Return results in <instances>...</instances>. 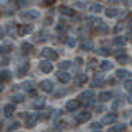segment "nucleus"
Returning a JSON list of instances; mask_svg holds the SVG:
<instances>
[{
  "label": "nucleus",
  "mask_w": 132,
  "mask_h": 132,
  "mask_svg": "<svg viewBox=\"0 0 132 132\" xmlns=\"http://www.w3.org/2000/svg\"><path fill=\"white\" fill-rule=\"evenodd\" d=\"M41 55H43V58H46L47 61H55L57 58H58V54L54 51V49H43L41 51Z\"/></svg>",
  "instance_id": "obj_1"
},
{
  "label": "nucleus",
  "mask_w": 132,
  "mask_h": 132,
  "mask_svg": "<svg viewBox=\"0 0 132 132\" xmlns=\"http://www.w3.org/2000/svg\"><path fill=\"white\" fill-rule=\"evenodd\" d=\"M39 88H41L44 93H52V91H54V82L49 80V79L41 80V82H39Z\"/></svg>",
  "instance_id": "obj_2"
},
{
  "label": "nucleus",
  "mask_w": 132,
  "mask_h": 132,
  "mask_svg": "<svg viewBox=\"0 0 132 132\" xmlns=\"http://www.w3.org/2000/svg\"><path fill=\"white\" fill-rule=\"evenodd\" d=\"M79 99H80L82 102H91L93 99H94V91H93V90H85V91H82L80 96H79Z\"/></svg>",
  "instance_id": "obj_3"
},
{
  "label": "nucleus",
  "mask_w": 132,
  "mask_h": 132,
  "mask_svg": "<svg viewBox=\"0 0 132 132\" xmlns=\"http://www.w3.org/2000/svg\"><path fill=\"white\" fill-rule=\"evenodd\" d=\"M91 118V113L88 112V110H85V112H79L77 115H76V123H87L88 120Z\"/></svg>",
  "instance_id": "obj_4"
},
{
  "label": "nucleus",
  "mask_w": 132,
  "mask_h": 132,
  "mask_svg": "<svg viewBox=\"0 0 132 132\" xmlns=\"http://www.w3.org/2000/svg\"><path fill=\"white\" fill-rule=\"evenodd\" d=\"M21 16L24 19H38L39 18V11L36 10H27V11H22Z\"/></svg>",
  "instance_id": "obj_5"
},
{
  "label": "nucleus",
  "mask_w": 132,
  "mask_h": 132,
  "mask_svg": "<svg viewBox=\"0 0 132 132\" xmlns=\"http://www.w3.org/2000/svg\"><path fill=\"white\" fill-rule=\"evenodd\" d=\"M36 121H38V115H36V113H30V115H27V121H25V127H28V129H31V127H35Z\"/></svg>",
  "instance_id": "obj_6"
},
{
  "label": "nucleus",
  "mask_w": 132,
  "mask_h": 132,
  "mask_svg": "<svg viewBox=\"0 0 132 132\" xmlns=\"http://www.w3.org/2000/svg\"><path fill=\"white\" fill-rule=\"evenodd\" d=\"M39 69L44 72V74H49V72H52V69H54V64L51 63V61H41V64H39Z\"/></svg>",
  "instance_id": "obj_7"
},
{
  "label": "nucleus",
  "mask_w": 132,
  "mask_h": 132,
  "mask_svg": "<svg viewBox=\"0 0 132 132\" xmlns=\"http://www.w3.org/2000/svg\"><path fill=\"white\" fill-rule=\"evenodd\" d=\"M14 104L13 102H10V104H5V107H3V115L6 118H11L13 115H14Z\"/></svg>",
  "instance_id": "obj_8"
},
{
  "label": "nucleus",
  "mask_w": 132,
  "mask_h": 132,
  "mask_svg": "<svg viewBox=\"0 0 132 132\" xmlns=\"http://www.w3.org/2000/svg\"><path fill=\"white\" fill-rule=\"evenodd\" d=\"M21 88L24 90V91H27V93H35V84L33 82H30V80H27V82H24V84L21 85Z\"/></svg>",
  "instance_id": "obj_9"
},
{
  "label": "nucleus",
  "mask_w": 132,
  "mask_h": 132,
  "mask_svg": "<svg viewBox=\"0 0 132 132\" xmlns=\"http://www.w3.org/2000/svg\"><path fill=\"white\" fill-rule=\"evenodd\" d=\"M31 30H33V25H30V24L21 25V27L18 28V35H19V36H24V35H27V33H30Z\"/></svg>",
  "instance_id": "obj_10"
},
{
  "label": "nucleus",
  "mask_w": 132,
  "mask_h": 132,
  "mask_svg": "<svg viewBox=\"0 0 132 132\" xmlns=\"http://www.w3.org/2000/svg\"><path fill=\"white\" fill-rule=\"evenodd\" d=\"M80 105V101H77V99H74V101H69L68 104H66V112H76Z\"/></svg>",
  "instance_id": "obj_11"
},
{
  "label": "nucleus",
  "mask_w": 132,
  "mask_h": 132,
  "mask_svg": "<svg viewBox=\"0 0 132 132\" xmlns=\"http://www.w3.org/2000/svg\"><path fill=\"white\" fill-rule=\"evenodd\" d=\"M44 105H46V99L44 97H36L35 101H33V109L35 110H41V109H44Z\"/></svg>",
  "instance_id": "obj_12"
},
{
  "label": "nucleus",
  "mask_w": 132,
  "mask_h": 132,
  "mask_svg": "<svg viewBox=\"0 0 132 132\" xmlns=\"http://www.w3.org/2000/svg\"><path fill=\"white\" fill-rule=\"evenodd\" d=\"M57 79L61 82V84H68V82L71 80V74H68V72H64V71H60L58 74H57Z\"/></svg>",
  "instance_id": "obj_13"
},
{
  "label": "nucleus",
  "mask_w": 132,
  "mask_h": 132,
  "mask_svg": "<svg viewBox=\"0 0 132 132\" xmlns=\"http://www.w3.org/2000/svg\"><path fill=\"white\" fill-rule=\"evenodd\" d=\"M74 84H77V85L87 84V74H82V72L76 74V76H74Z\"/></svg>",
  "instance_id": "obj_14"
},
{
  "label": "nucleus",
  "mask_w": 132,
  "mask_h": 132,
  "mask_svg": "<svg viewBox=\"0 0 132 132\" xmlns=\"http://www.w3.org/2000/svg\"><path fill=\"white\" fill-rule=\"evenodd\" d=\"M110 99H113V93L112 91H102V93H99V101H101V102H107V101H110Z\"/></svg>",
  "instance_id": "obj_15"
},
{
  "label": "nucleus",
  "mask_w": 132,
  "mask_h": 132,
  "mask_svg": "<svg viewBox=\"0 0 132 132\" xmlns=\"http://www.w3.org/2000/svg\"><path fill=\"white\" fill-rule=\"evenodd\" d=\"M117 121V113H109V115H105V117L102 118V124H112V123H115Z\"/></svg>",
  "instance_id": "obj_16"
},
{
  "label": "nucleus",
  "mask_w": 132,
  "mask_h": 132,
  "mask_svg": "<svg viewBox=\"0 0 132 132\" xmlns=\"http://www.w3.org/2000/svg\"><path fill=\"white\" fill-rule=\"evenodd\" d=\"M27 71H28V63H22V64H19V68L16 69V76H18V77H22Z\"/></svg>",
  "instance_id": "obj_17"
},
{
  "label": "nucleus",
  "mask_w": 132,
  "mask_h": 132,
  "mask_svg": "<svg viewBox=\"0 0 132 132\" xmlns=\"http://www.w3.org/2000/svg\"><path fill=\"white\" fill-rule=\"evenodd\" d=\"M58 11H60L63 16H74V13H76L72 8H69V6H64V5H61V6L58 8Z\"/></svg>",
  "instance_id": "obj_18"
},
{
  "label": "nucleus",
  "mask_w": 132,
  "mask_h": 132,
  "mask_svg": "<svg viewBox=\"0 0 132 132\" xmlns=\"http://www.w3.org/2000/svg\"><path fill=\"white\" fill-rule=\"evenodd\" d=\"M126 130V124H113L107 129V132H123Z\"/></svg>",
  "instance_id": "obj_19"
},
{
  "label": "nucleus",
  "mask_w": 132,
  "mask_h": 132,
  "mask_svg": "<svg viewBox=\"0 0 132 132\" xmlns=\"http://www.w3.org/2000/svg\"><path fill=\"white\" fill-rule=\"evenodd\" d=\"M104 14L107 16V18H117V16L120 14V11L117 8H107V10H104Z\"/></svg>",
  "instance_id": "obj_20"
},
{
  "label": "nucleus",
  "mask_w": 132,
  "mask_h": 132,
  "mask_svg": "<svg viewBox=\"0 0 132 132\" xmlns=\"http://www.w3.org/2000/svg\"><path fill=\"white\" fill-rule=\"evenodd\" d=\"M80 49L82 51H91L93 49V41L91 39H84L82 44H80Z\"/></svg>",
  "instance_id": "obj_21"
},
{
  "label": "nucleus",
  "mask_w": 132,
  "mask_h": 132,
  "mask_svg": "<svg viewBox=\"0 0 132 132\" xmlns=\"http://www.w3.org/2000/svg\"><path fill=\"white\" fill-rule=\"evenodd\" d=\"M126 41H127V38H126V36H115L112 43H113L115 46H124V44H126Z\"/></svg>",
  "instance_id": "obj_22"
},
{
  "label": "nucleus",
  "mask_w": 132,
  "mask_h": 132,
  "mask_svg": "<svg viewBox=\"0 0 132 132\" xmlns=\"http://www.w3.org/2000/svg\"><path fill=\"white\" fill-rule=\"evenodd\" d=\"M46 35H47V33H46L44 30H41V31H38V33H36V35H35V41H36V43H41V41H46V39H47V36H46Z\"/></svg>",
  "instance_id": "obj_23"
},
{
  "label": "nucleus",
  "mask_w": 132,
  "mask_h": 132,
  "mask_svg": "<svg viewBox=\"0 0 132 132\" xmlns=\"http://www.w3.org/2000/svg\"><path fill=\"white\" fill-rule=\"evenodd\" d=\"M0 79H2V82H10L11 80V72L8 69H3L0 72Z\"/></svg>",
  "instance_id": "obj_24"
},
{
  "label": "nucleus",
  "mask_w": 132,
  "mask_h": 132,
  "mask_svg": "<svg viewBox=\"0 0 132 132\" xmlns=\"http://www.w3.org/2000/svg\"><path fill=\"white\" fill-rule=\"evenodd\" d=\"M102 79H104V74H96L94 79H93V82H91V85H93V87L101 85V84H102Z\"/></svg>",
  "instance_id": "obj_25"
},
{
  "label": "nucleus",
  "mask_w": 132,
  "mask_h": 132,
  "mask_svg": "<svg viewBox=\"0 0 132 132\" xmlns=\"http://www.w3.org/2000/svg\"><path fill=\"white\" fill-rule=\"evenodd\" d=\"M99 68H101V71H109V69L113 68V63H112V61H101Z\"/></svg>",
  "instance_id": "obj_26"
},
{
  "label": "nucleus",
  "mask_w": 132,
  "mask_h": 132,
  "mask_svg": "<svg viewBox=\"0 0 132 132\" xmlns=\"http://www.w3.org/2000/svg\"><path fill=\"white\" fill-rule=\"evenodd\" d=\"M129 76H130V72L126 71V69H118V71H117V77H118V79H126V80H127Z\"/></svg>",
  "instance_id": "obj_27"
},
{
  "label": "nucleus",
  "mask_w": 132,
  "mask_h": 132,
  "mask_svg": "<svg viewBox=\"0 0 132 132\" xmlns=\"http://www.w3.org/2000/svg\"><path fill=\"white\" fill-rule=\"evenodd\" d=\"M11 49H13L11 44H3V46H0V55H5V54L11 52Z\"/></svg>",
  "instance_id": "obj_28"
},
{
  "label": "nucleus",
  "mask_w": 132,
  "mask_h": 132,
  "mask_svg": "<svg viewBox=\"0 0 132 132\" xmlns=\"http://www.w3.org/2000/svg\"><path fill=\"white\" fill-rule=\"evenodd\" d=\"M97 31H99V33H109V27H107L104 22L99 21V22H97Z\"/></svg>",
  "instance_id": "obj_29"
},
{
  "label": "nucleus",
  "mask_w": 132,
  "mask_h": 132,
  "mask_svg": "<svg viewBox=\"0 0 132 132\" xmlns=\"http://www.w3.org/2000/svg\"><path fill=\"white\" fill-rule=\"evenodd\" d=\"M96 54H97V55H102V57H107V55H110V49H107V47L96 49Z\"/></svg>",
  "instance_id": "obj_30"
},
{
  "label": "nucleus",
  "mask_w": 132,
  "mask_h": 132,
  "mask_svg": "<svg viewBox=\"0 0 132 132\" xmlns=\"http://www.w3.org/2000/svg\"><path fill=\"white\" fill-rule=\"evenodd\" d=\"M104 10V6L101 5V3H93L91 6H90V11L91 13H99V11H102Z\"/></svg>",
  "instance_id": "obj_31"
},
{
  "label": "nucleus",
  "mask_w": 132,
  "mask_h": 132,
  "mask_svg": "<svg viewBox=\"0 0 132 132\" xmlns=\"http://www.w3.org/2000/svg\"><path fill=\"white\" fill-rule=\"evenodd\" d=\"M71 66H72V63H71V61H60V63H58L60 71H61V69H63V71H64V69H69Z\"/></svg>",
  "instance_id": "obj_32"
},
{
  "label": "nucleus",
  "mask_w": 132,
  "mask_h": 132,
  "mask_svg": "<svg viewBox=\"0 0 132 132\" xmlns=\"http://www.w3.org/2000/svg\"><path fill=\"white\" fill-rule=\"evenodd\" d=\"M24 101V94H11V102H22Z\"/></svg>",
  "instance_id": "obj_33"
},
{
  "label": "nucleus",
  "mask_w": 132,
  "mask_h": 132,
  "mask_svg": "<svg viewBox=\"0 0 132 132\" xmlns=\"http://www.w3.org/2000/svg\"><path fill=\"white\" fill-rule=\"evenodd\" d=\"M127 60H129V57H127L126 54H123V55H118V57H117V61H118V63H121V64L127 63Z\"/></svg>",
  "instance_id": "obj_34"
},
{
  "label": "nucleus",
  "mask_w": 132,
  "mask_h": 132,
  "mask_svg": "<svg viewBox=\"0 0 132 132\" xmlns=\"http://www.w3.org/2000/svg\"><path fill=\"white\" fill-rule=\"evenodd\" d=\"M124 88H126L127 91H132V79L124 80Z\"/></svg>",
  "instance_id": "obj_35"
},
{
  "label": "nucleus",
  "mask_w": 132,
  "mask_h": 132,
  "mask_svg": "<svg viewBox=\"0 0 132 132\" xmlns=\"http://www.w3.org/2000/svg\"><path fill=\"white\" fill-rule=\"evenodd\" d=\"M66 93H68V90H66V88H60V90H58L54 96H55V97H61V96H64Z\"/></svg>",
  "instance_id": "obj_36"
},
{
  "label": "nucleus",
  "mask_w": 132,
  "mask_h": 132,
  "mask_svg": "<svg viewBox=\"0 0 132 132\" xmlns=\"http://www.w3.org/2000/svg\"><path fill=\"white\" fill-rule=\"evenodd\" d=\"M21 47H22L24 52H30V51H31V44H30V43H22Z\"/></svg>",
  "instance_id": "obj_37"
},
{
  "label": "nucleus",
  "mask_w": 132,
  "mask_h": 132,
  "mask_svg": "<svg viewBox=\"0 0 132 132\" xmlns=\"http://www.w3.org/2000/svg\"><path fill=\"white\" fill-rule=\"evenodd\" d=\"M19 126H21V123H19V121H14V123H11V124L8 126V130H16Z\"/></svg>",
  "instance_id": "obj_38"
},
{
  "label": "nucleus",
  "mask_w": 132,
  "mask_h": 132,
  "mask_svg": "<svg viewBox=\"0 0 132 132\" xmlns=\"http://www.w3.org/2000/svg\"><path fill=\"white\" fill-rule=\"evenodd\" d=\"M101 126H102V123H93L91 124V129L93 130H101Z\"/></svg>",
  "instance_id": "obj_39"
},
{
  "label": "nucleus",
  "mask_w": 132,
  "mask_h": 132,
  "mask_svg": "<svg viewBox=\"0 0 132 132\" xmlns=\"http://www.w3.org/2000/svg\"><path fill=\"white\" fill-rule=\"evenodd\" d=\"M94 66H96V60H88V64H87V68H88V69H93Z\"/></svg>",
  "instance_id": "obj_40"
},
{
  "label": "nucleus",
  "mask_w": 132,
  "mask_h": 132,
  "mask_svg": "<svg viewBox=\"0 0 132 132\" xmlns=\"http://www.w3.org/2000/svg\"><path fill=\"white\" fill-rule=\"evenodd\" d=\"M104 110H105V107H104L102 104H101V105H96V107H94V112H96V113H101V112H104Z\"/></svg>",
  "instance_id": "obj_41"
},
{
  "label": "nucleus",
  "mask_w": 132,
  "mask_h": 132,
  "mask_svg": "<svg viewBox=\"0 0 132 132\" xmlns=\"http://www.w3.org/2000/svg\"><path fill=\"white\" fill-rule=\"evenodd\" d=\"M123 102H124V99H118V101H115V102H113V109H118Z\"/></svg>",
  "instance_id": "obj_42"
},
{
  "label": "nucleus",
  "mask_w": 132,
  "mask_h": 132,
  "mask_svg": "<svg viewBox=\"0 0 132 132\" xmlns=\"http://www.w3.org/2000/svg\"><path fill=\"white\" fill-rule=\"evenodd\" d=\"M14 30H16V22H11V24L8 25V31H10V33H14Z\"/></svg>",
  "instance_id": "obj_43"
},
{
  "label": "nucleus",
  "mask_w": 132,
  "mask_h": 132,
  "mask_svg": "<svg viewBox=\"0 0 132 132\" xmlns=\"http://www.w3.org/2000/svg\"><path fill=\"white\" fill-rule=\"evenodd\" d=\"M64 126H66V123H64V121H57L55 129H60V127H64Z\"/></svg>",
  "instance_id": "obj_44"
},
{
  "label": "nucleus",
  "mask_w": 132,
  "mask_h": 132,
  "mask_svg": "<svg viewBox=\"0 0 132 132\" xmlns=\"http://www.w3.org/2000/svg\"><path fill=\"white\" fill-rule=\"evenodd\" d=\"M124 6H132V0H121Z\"/></svg>",
  "instance_id": "obj_45"
},
{
  "label": "nucleus",
  "mask_w": 132,
  "mask_h": 132,
  "mask_svg": "<svg viewBox=\"0 0 132 132\" xmlns=\"http://www.w3.org/2000/svg\"><path fill=\"white\" fill-rule=\"evenodd\" d=\"M123 27H124V24H123V22H120L117 27H115V31H120V30H123Z\"/></svg>",
  "instance_id": "obj_46"
},
{
  "label": "nucleus",
  "mask_w": 132,
  "mask_h": 132,
  "mask_svg": "<svg viewBox=\"0 0 132 132\" xmlns=\"http://www.w3.org/2000/svg\"><path fill=\"white\" fill-rule=\"evenodd\" d=\"M68 46H69V47H74V46H76V39H72V38L68 39Z\"/></svg>",
  "instance_id": "obj_47"
},
{
  "label": "nucleus",
  "mask_w": 132,
  "mask_h": 132,
  "mask_svg": "<svg viewBox=\"0 0 132 132\" xmlns=\"http://www.w3.org/2000/svg\"><path fill=\"white\" fill-rule=\"evenodd\" d=\"M43 3H44V5H54V3H55V0H44Z\"/></svg>",
  "instance_id": "obj_48"
},
{
  "label": "nucleus",
  "mask_w": 132,
  "mask_h": 132,
  "mask_svg": "<svg viewBox=\"0 0 132 132\" xmlns=\"http://www.w3.org/2000/svg\"><path fill=\"white\" fill-rule=\"evenodd\" d=\"M82 63H84V60H82L80 57H77V58H76V64H77V66H80Z\"/></svg>",
  "instance_id": "obj_49"
},
{
  "label": "nucleus",
  "mask_w": 132,
  "mask_h": 132,
  "mask_svg": "<svg viewBox=\"0 0 132 132\" xmlns=\"http://www.w3.org/2000/svg\"><path fill=\"white\" fill-rule=\"evenodd\" d=\"M3 36H5V28H3V27H0V39H2Z\"/></svg>",
  "instance_id": "obj_50"
},
{
  "label": "nucleus",
  "mask_w": 132,
  "mask_h": 132,
  "mask_svg": "<svg viewBox=\"0 0 132 132\" xmlns=\"http://www.w3.org/2000/svg\"><path fill=\"white\" fill-rule=\"evenodd\" d=\"M130 113H132V110H124V117H129Z\"/></svg>",
  "instance_id": "obj_51"
},
{
  "label": "nucleus",
  "mask_w": 132,
  "mask_h": 132,
  "mask_svg": "<svg viewBox=\"0 0 132 132\" xmlns=\"http://www.w3.org/2000/svg\"><path fill=\"white\" fill-rule=\"evenodd\" d=\"M127 102H129V104H132V93L127 96Z\"/></svg>",
  "instance_id": "obj_52"
},
{
  "label": "nucleus",
  "mask_w": 132,
  "mask_h": 132,
  "mask_svg": "<svg viewBox=\"0 0 132 132\" xmlns=\"http://www.w3.org/2000/svg\"><path fill=\"white\" fill-rule=\"evenodd\" d=\"M76 5H77V6H85V3H84V2H77Z\"/></svg>",
  "instance_id": "obj_53"
},
{
  "label": "nucleus",
  "mask_w": 132,
  "mask_h": 132,
  "mask_svg": "<svg viewBox=\"0 0 132 132\" xmlns=\"http://www.w3.org/2000/svg\"><path fill=\"white\" fill-rule=\"evenodd\" d=\"M127 25H129V27H130V28H132V18H130V19H129V22H127Z\"/></svg>",
  "instance_id": "obj_54"
},
{
  "label": "nucleus",
  "mask_w": 132,
  "mask_h": 132,
  "mask_svg": "<svg viewBox=\"0 0 132 132\" xmlns=\"http://www.w3.org/2000/svg\"><path fill=\"white\" fill-rule=\"evenodd\" d=\"M109 2H112V3H118L120 0H109Z\"/></svg>",
  "instance_id": "obj_55"
},
{
  "label": "nucleus",
  "mask_w": 132,
  "mask_h": 132,
  "mask_svg": "<svg viewBox=\"0 0 132 132\" xmlns=\"http://www.w3.org/2000/svg\"><path fill=\"white\" fill-rule=\"evenodd\" d=\"M2 90H3V85H2V84H0V91H2Z\"/></svg>",
  "instance_id": "obj_56"
},
{
  "label": "nucleus",
  "mask_w": 132,
  "mask_h": 132,
  "mask_svg": "<svg viewBox=\"0 0 132 132\" xmlns=\"http://www.w3.org/2000/svg\"><path fill=\"white\" fill-rule=\"evenodd\" d=\"M91 132H101V130H91Z\"/></svg>",
  "instance_id": "obj_57"
},
{
  "label": "nucleus",
  "mask_w": 132,
  "mask_h": 132,
  "mask_svg": "<svg viewBox=\"0 0 132 132\" xmlns=\"http://www.w3.org/2000/svg\"><path fill=\"white\" fill-rule=\"evenodd\" d=\"M130 126H132V120H130Z\"/></svg>",
  "instance_id": "obj_58"
}]
</instances>
